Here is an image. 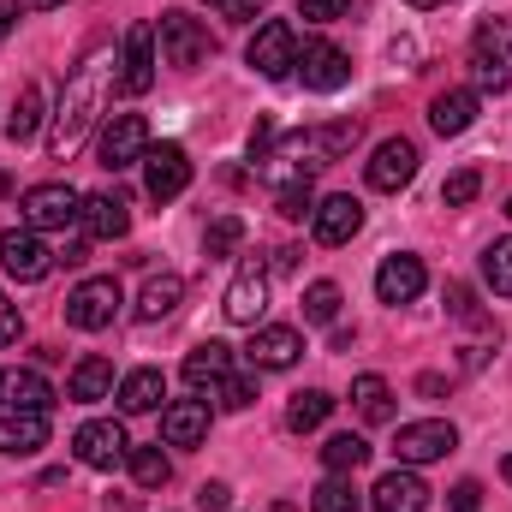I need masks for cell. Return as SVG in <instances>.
<instances>
[{
  "mask_svg": "<svg viewBox=\"0 0 512 512\" xmlns=\"http://www.w3.org/2000/svg\"><path fill=\"white\" fill-rule=\"evenodd\" d=\"M328 411H334V393H322V387L292 393V405H286V429H292V435H310V429L328 423Z\"/></svg>",
  "mask_w": 512,
  "mask_h": 512,
  "instance_id": "obj_30",
  "label": "cell"
},
{
  "mask_svg": "<svg viewBox=\"0 0 512 512\" xmlns=\"http://www.w3.org/2000/svg\"><path fill=\"white\" fill-rule=\"evenodd\" d=\"M507 483H512V459H507Z\"/></svg>",
  "mask_w": 512,
  "mask_h": 512,
  "instance_id": "obj_52",
  "label": "cell"
},
{
  "mask_svg": "<svg viewBox=\"0 0 512 512\" xmlns=\"http://www.w3.org/2000/svg\"><path fill=\"white\" fill-rule=\"evenodd\" d=\"M227 376H233V346H221V340H203V346L185 358V382L197 387V393H203V387L215 393Z\"/></svg>",
  "mask_w": 512,
  "mask_h": 512,
  "instance_id": "obj_24",
  "label": "cell"
},
{
  "mask_svg": "<svg viewBox=\"0 0 512 512\" xmlns=\"http://www.w3.org/2000/svg\"><path fill=\"white\" fill-rule=\"evenodd\" d=\"M18 334H24V316H18V304L0 292V352H6V346H18Z\"/></svg>",
  "mask_w": 512,
  "mask_h": 512,
  "instance_id": "obj_43",
  "label": "cell"
},
{
  "mask_svg": "<svg viewBox=\"0 0 512 512\" xmlns=\"http://www.w3.org/2000/svg\"><path fill=\"white\" fill-rule=\"evenodd\" d=\"M292 72H298L304 90H316V96H334V90L352 84V60H346V48H334V42H304Z\"/></svg>",
  "mask_w": 512,
  "mask_h": 512,
  "instance_id": "obj_8",
  "label": "cell"
},
{
  "mask_svg": "<svg viewBox=\"0 0 512 512\" xmlns=\"http://www.w3.org/2000/svg\"><path fill=\"white\" fill-rule=\"evenodd\" d=\"M477 60H495L512 72V24L507 18H483L477 24Z\"/></svg>",
  "mask_w": 512,
  "mask_h": 512,
  "instance_id": "obj_33",
  "label": "cell"
},
{
  "mask_svg": "<svg viewBox=\"0 0 512 512\" xmlns=\"http://www.w3.org/2000/svg\"><path fill=\"white\" fill-rule=\"evenodd\" d=\"M239 245H245V221H239V215H215L209 233H203V251L209 256H233Z\"/></svg>",
  "mask_w": 512,
  "mask_h": 512,
  "instance_id": "obj_37",
  "label": "cell"
},
{
  "mask_svg": "<svg viewBox=\"0 0 512 512\" xmlns=\"http://www.w3.org/2000/svg\"><path fill=\"white\" fill-rule=\"evenodd\" d=\"M405 6H417V12H429V6H447V0H405Z\"/></svg>",
  "mask_w": 512,
  "mask_h": 512,
  "instance_id": "obj_49",
  "label": "cell"
},
{
  "mask_svg": "<svg viewBox=\"0 0 512 512\" xmlns=\"http://www.w3.org/2000/svg\"><path fill=\"white\" fill-rule=\"evenodd\" d=\"M298 12H304L310 24H334V18L352 12V0H298Z\"/></svg>",
  "mask_w": 512,
  "mask_h": 512,
  "instance_id": "obj_42",
  "label": "cell"
},
{
  "mask_svg": "<svg viewBox=\"0 0 512 512\" xmlns=\"http://www.w3.org/2000/svg\"><path fill=\"white\" fill-rule=\"evenodd\" d=\"M120 54L114 48H90L84 54V66L66 78V96H60V114H54V126H48V155L54 161H72L78 149H84V137L96 131L102 120V108H108V96H114V84H120Z\"/></svg>",
  "mask_w": 512,
  "mask_h": 512,
  "instance_id": "obj_1",
  "label": "cell"
},
{
  "mask_svg": "<svg viewBox=\"0 0 512 512\" xmlns=\"http://www.w3.org/2000/svg\"><path fill=\"white\" fill-rule=\"evenodd\" d=\"M131 477H137V489H161L167 477H173V459L161 453V447H131Z\"/></svg>",
  "mask_w": 512,
  "mask_h": 512,
  "instance_id": "obj_34",
  "label": "cell"
},
{
  "mask_svg": "<svg viewBox=\"0 0 512 512\" xmlns=\"http://www.w3.org/2000/svg\"><path fill=\"white\" fill-rule=\"evenodd\" d=\"M358 227H364V203L358 197H322L316 203V215H310V233H316V245H352L358 239Z\"/></svg>",
  "mask_w": 512,
  "mask_h": 512,
  "instance_id": "obj_14",
  "label": "cell"
},
{
  "mask_svg": "<svg viewBox=\"0 0 512 512\" xmlns=\"http://www.w3.org/2000/svg\"><path fill=\"white\" fill-rule=\"evenodd\" d=\"M66 399H78V405H96V399H114V364L108 358H78L72 364V382H66Z\"/></svg>",
  "mask_w": 512,
  "mask_h": 512,
  "instance_id": "obj_26",
  "label": "cell"
},
{
  "mask_svg": "<svg viewBox=\"0 0 512 512\" xmlns=\"http://www.w3.org/2000/svg\"><path fill=\"white\" fill-rule=\"evenodd\" d=\"M370 495H376V512H429V483H423L411 465L387 471Z\"/></svg>",
  "mask_w": 512,
  "mask_h": 512,
  "instance_id": "obj_20",
  "label": "cell"
},
{
  "mask_svg": "<svg viewBox=\"0 0 512 512\" xmlns=\"http://www.w3.org/2000/svg\"><path fill=\"white\" fill-rule=\"evenodd\" d=\"M179 298H185V280H179V274H149L143 292H137V322H161V316H173Z\"/></svg>",
  "mask_w": 512,
  "mask_h": 512,
  "instance_id": "obj_28",
  "label": "cell"
},
{
  "mask_svg": "<svg viewBox=\"0 0 512 512\" xmlns=\"http://www.w3.org/2000/svg\"><path fill=\"white\" fill-rule=\"evenodd\" d=\"M18 209H24V227H30V233H66V227L78 221L84 197H78L72 185H30Z\"/></svg>",
  "mask_w": 512,
  "mask_h": 512,
  "instance_id": "obj_3",
  "label": "cell"
},
{
  "mask_svg": "<svg viewBox=\"0 0 512 512\" xmlns=\"http://www.w3.org/2000/svg\"><path fill=\"white\" fill-rule=\"evenodd\" d=\"M322 465H328V477H352V471H364L370 465V441L364 435H328V447H322Z\"/></svg>",
  "mask_w": 512,
  "mask_h": 512,
  "instance_id": "obj_29",
  "label": "cell"
},
{
  "mask_svg": "<svg viewBox=\"0 0 512 512\" xmlns=\"http://www.w3.org/2000/svg\"><path fill=\"white\" fill-rule=\"evenodd\" d=\"M143 149H149L143 114H114L108 131H102V143H96V161H102L108 173H126V167H143Z\"/></svg>",
  "mask_w": 512,
  "mask_h": 512,
  "instance_id": "obj_10",
  "label": "cell"
},
{
  "mask_svg": "<svg viewBox=\"0 0 512 512\" xmlns=\"http://www.w3.org/2000/svg\"><path fill=\"white\" fill-rule=\"evenodd\" d=\"M209 6H215L221 18H256V12H262V0H209Z\"/></svg>",
  "mask_w": 512,
  "mask_h": 512,
  "instance_id": "obj_46",
  "label": "cell"
},
{
  "mask_svg": "<svg viewBox=\"0 0 512 512\" xmlns=\"http://www.w3.org/2000/svg\"><path fill=\"white\" fill-rule=\"evenodd\" d=\"M155 48H161V60H167V66L191 72V66H203V60L215 54V36H209L197 18H185V12H167V18L155 24Z\"/></svg>",
  "mask_w": 512,
  "mask_h": 512,
  "instance_id": "obj_2",
  "label": "cell"
},
{
  "mask_svg": "<svg viewBox=\"0 0 512 512\" xmlns=\"http://www.w3.org/2000/svg\"><path fill=\"white\" fill-rule=\"evenodd\" d=\"M203 435H209V405L203 399H173L161 411V441L167 447H197Z\"/></svg>",
  "mask_w": 512,
  "mask_h": 512,
  "instance_id": "obj_21",
  "label": "cell"
},
{
  "mask_svg": "<svg viewBox=\"0 0 512 512\" xmlns=\"http://www.w3.org/2000/svg\"><path fill=\"white\" fill-rule=\"evenodd\" d=\"M483 280H489V292L512 298V239H495V245L483 251Z\"/></svg>",
  "mask_w": 512,
  "mask_h": 512,
  "instance_id": "obj_35",
  "label": "cell"
},
{
  "mask_svg": "<svg viewBox=\"0 0 512 512\" xmlns=\"http://www.w3.org/2000/svg\"><path fill=\"white\" fill-rule=\"evenodd\" d=\"M12 24H18V0H0V42L12 36Z\"/></svg>",
  "mask_w": 512,
  "mask_h": 512,
  "instance_id": "obj_48",
  "label": "cell"
},
{
  "mask_svg": "<svg viewBox=\"0 0 512 512\" xmlns=\"http://www.w3.org/2000/svg\"><path fill=\"white\" fill-rule=\"evenodd\" d=\"M251 399H256V376H239V370L215 387V405H221V411H245Z\"/></svg>",
  "mask_w": 512,
  "mask_h": 512,
  "instance_id": "obj_41",
  "label": "cell"
},
{
  "mask_svg": "<svg viewBox=\"0 0 512 512\" xmlns=\"http://www.w3.org/2000/svg\"><path fill=\"white\" fill-rule=\"evenodd\" d=\"M471 120H477V90H441V96L429 102V126L441 131V137L471 131Z\"/></svg>",
  "mask_w": 512,
  "mask_h": 512,
  "instance_id": "obj_27",
  "label": "cell"
},
{
  "mask_svg": "<svg viewBox=\"0 0 512 512\" xmlns=\"http://www.w3.org/2000/svg\"><path fill=\"white\" fill-rule=\"evenodd\" d=\"M48 447V411H0V453L30 459Z\"/></svg>",
  "mask_w": 512,
  "mask_h": 512,
  "instance_id": "obj_19",
  "label": "cell"
},
{
  "mask_svg": "<svg viewBox=\"0 0 512 512\" xmlns=\"http://www.w3.org/2000/svg\"><path fill=\"white\" fill-rule=\"evenodd\" d=\"M60 256L42 245V233H30V227H12V233H0V268L12 274V280H48V268H54Z\"/></svg>",
  "mask_w": 512,
  "mask_h": 512,
  "instance_id": "obj_11",
  "label": "cell"
},
{
  "mask_svg": "<svg viewBox=\"0 0 512 512\" xmlns=\"http://www.w3.org/2000/svg\"><path fill=\"white\" fill-rule=\"evenodd\" d=\"M114 399H120V411H131V417H143V411H155L161 399H167V376L161 370H131V376H120V387H114Z\"/></svg>",
  "mask_w": 512,
  "mask_h": 512,
  "instance_id": "obj_25",
  "label": "cell"
},
{
  "mask_svg": "<svg viewBox=\"0 0 512 512\" xmlns=\"http://www.w3.org/2000/svg\"><path fill=\"white\" fill-rule=\"evenodd\" d=\"M453 447H459V429H453L447 417L399 423V435H393V453H399V465H435V459H447Z\"/></svg>",
  "mask_w": 512,
  "mask_h": 512,
  "instance_id": "obj_5",
  "label": "cell"
},
{
  "mask_svg": "<svg viewBox=\"0 0 512 512\" xmlns=\"http://www.w3.org/2000/svg\"><path fill=\"white\" fill-rule=\"evenodd\" d=\"M155 24H131L126 30V48H120V90L131 96H149L155 90Z\"/></svg>",
  "mask_w": 512,
  "mask_h": 512,
  "instance_id": "obj_12",
  "label": "cell"
},
{
  "mask_svg": "<svg viewBox=\"0 0 512 512\" xmlns=\"http://www.w3.org/2000/svg\"><path fill=\"white\" fill-rule=\"evenodd\" d=\"M0 405L6 411H48L54 405V387L42 382L36 370H18L12 364V370H0Z\"/></svg>",
  "mask_w": 512,
  "mask_h": 512,
  "instance_id": "obj_23",
  "label": "cell"
},
{
  "mask_svg": "<svg viewBox=\"0 0 512 512\" xmlns=\"http://www.w3.org/2000/svg\"><path fill=\"white\" fill-rule=\"evenodd\" d=\"M245 358H251V370H292L304 358V334L286 328V322H268V328L251 334V352Z\"/></svg>",
  "mask_w": 512,
  "mask_h": 512,
  "instance_id": "obj_17",
  "label": "cell"
},
{
  "mask_svg": "<svg viewBox=\"0 0 512 512\" xmlns=\"http://www.w3.org/2000/svg\"><path fill=\"white\" fill-rule=\"evenodd\" d=\"M352 143H358V120H334V126H310L298 137V149L310 155V167H328V161H340V155H352Z\"/></svg>",
  "mask_w": 512,
  "mask_h": 512,
  "instance_id": "obj_22",
  "label": "cell"
},
{
  "mask_svg": "<svg viewBox=\"0 0 512 512\" xmlns=\"http://www.w3.org/2000/svg\"><path fill=\"white\" fill-rule=\"evenodd\" d=\"M310 512H364V501H358V489H352L346 477H328V483L310 495Z\"/></svg>",
  "mask_w": 512,
  "mask_h": 512,
  "instance_id": "obj_36",
  "label": "cell"
},
{
  "mask_svg": "<svg viewBox=\"0 0 512 512\" xmlns=\"http://www.w3.org/2000/svg\"><path fill=\"white\" fill-rule=\"evenodd\" d=\"M334 316H340V286L334 280H316L304 292V322H334Z\"/></svg>",
  "mask_w": 512,
  "mask_h": 512,
  "instance_id": "obj_39",
  "label": "cell"
},
{
  "mask_svg": "<svg viewBox=\"0 0 512 512\" xmlns=\"http://www.w3.org/2000/svg\"><path fill=\"white\" fill-rule=\"evenodd\" d=\"M477 84H483V90H507L512 72L507 66H495V60H477Z\"/></svg>",
  "mask_w": 512,
  "mask_h": 512,
  "instance_id": "obj_45",
  "label": "cell"
},
{
  "mask_svg": "<svg viewBox=\"0 0 512 512\" xmlns=\"http://www.w3.org/2000/svg\"><path fill=\"white\" fill-rule=\"evenodd\" d=\"M507 215H512V197H507Z\"/></svg>",
  "mask_w": 512,
  "mask_h": 512,
  "instance_id": "obj_53",
  "label": "cell"
},
{
  "mask_svg": "<svg viewBox=\"0 0 512 512\" xmlns=\"http://www.w3.org/2000/svg\"><path fill=\"white\" fill-rule=\"evenodd\" d=\"M352 405H358L364 423H387V417H393V387H387L382 376H358V382H352Z\"/></svg>",
  "mask_w": 512,
  "mask_h": 512,
  "instance_id": "obj_32",
  "label": "cell"
},
{
  "mask_svg": "<svg viewBox=\"0 0 512 512\" xmlns=\"http://www.w3.org/2000/svg\"><path fill=\"white\" fill-rule=\"evenodd\" d=\"M120 280L114 274H96V280H84V286H72V298H66V322L72 328H84V334H96V328H108L114 316H120Z\"/></svg>",
  "mask_w": 512,
  "mask_h": 512,
  "instance_id": "obj_4",
  "label": "cell"
},
{
  "mask_svg": "<svg viewBox=\"0 0 512 512\" xmlns=\"http://www.w3.org/2000/svg\"><path fill=\"white\" fill-rule=\"evenodd\" d=\"M30 6H66V0H30Z\"/></svg>",
  "mask_w": 512,
  "mask_h": 512,
  "instance_id": "obj_51",
  "label": "cell"
},
{
  "mask_svg": "<svg viewBox=\"0 0 512 512\" xmlns=\"http://www.w3.org/2000/svg\"><path fill=\"white\" fill-rule=\"evenodd\" d=\"M72 453H78V465H90V471H120L131 459V441H126L120 423L96 417V423H84V429L72 435Z\"/></svg>",
  "mask_w": 512,
  "mask_h": 512,
  "instance_id": "obj_9",
  "label": "cell"
},
{
  "mask_svg": "<svg viewBox=\"0 0 512 512\" xmlns=\"http://www.w3.org/2000/svg\"><path fill=\"white\" fill-rule=\"evenodd\" d=\"M6 191H12V179H6V173H0V197H6Z\"/></svg>",
  "mask_w": 512,
  "mask_h": 512,
  "instance_id": "obj_50",
  "label": "cell"
},
{
  "mask_svg": "<svg viewBox=\"0 0 512 512\" xmlns=\"http://www.w3.org/2000/svg\"><path fill=\"white\" fill-rule=\"evenodd\" d=\"M453 512H483V489L477 483H459L453 489Z\"/></svg>",
  "mask_w": 512,
  "mask_h": 512,
  "instance_id": "obj_47",
  "label": "cell"
},
{
  "mask_svg": "<svg viewBox=\"0 0 512 512\" xmlns=\"http://www.w3.org/2000/svg\"><path fill=\"white\" fill-rule=\"evenodd\" d=\"M78 227H84V239H126L131 233V203L120 191H90L84 209H78Z\"/></svg>",
  "mask_w": 512,
  "mask_h": 512,
  "instance_id": "obj_15",
  "label": "cell"
},
{
  "mask_svg": "<svg viewBox=\"0 0 512 512\" xmlns=\"http://www.w3.org/2000/svg\"><path fill=\"white\" fill-rule=\"evenodd\" d=\"M245 60H251V72H262V78H292V66H298V30H292L286 18L256 24Z\"/></svg>",
  "mask_w": 512,
  "mask_h": 512,
  "instance_id": "obj_6",
  "label": "cell"
},
{
  "mask_svg": "<svg viewBox=\"0 0 512 512\" xmlns=\"http://www.w3.org/2000/svg\"><path fill=\"white\" fill-rule=\"evenodd\" d=\"M185 185H191V155L179 143H149L143 149V191L155 203H173V197H185Z\"/></svg>",
  "mask_w": 512,
  "mask_h": 512,
  "instance_id": "obj_7",
  "label": "cell"
},
{
  "mask_svg": "<svg viewBox=\"0 0 512 512\" xmlns=\"http://www.w3.org/2000/svg\"><path fill=\"white\" fill-rule=\"evenodd\" d=\"M429 286V268H423V256H387L382 268H376V298L382 304H411L417 292Z\"/></svg>",
  "mask_w": 512,
  "mask_h": 512,
  "instance_id": "obj_18",
  "label": "cell"
},
{
  "mask_svg": "<svg viewBox=\"0 0 512 512\" xmlns=\"http://www.w3.org/2000/svg\"><path fill=\"white\" fill-rule=\"evenodd\" d=\"M197 507L203 512H227L233 507V489H227V483H203V489H197Z\"/></svg>",
  "mask_w": 512,
  "mask_h": 512,
  "instance_id": "obj_44",
  "label": "cell"
},
{
  "mask_svg": "<svg viewBox=\"0 0 512 512\" xmlns=\"http://www.w3.org/2000/svg\"><path fill=\"white\" fill-rule=\"evenodd\" d=\"M364 179H370L376 191H405V185L417 179V143H411V137H387V143H376Z\"/></svg>",
  "mask_w": 512,
  "mask_h": 512,
  "instance_id": "obj_13",
  "label": "cell"
},
{
  "mask_svg": "<svg viewBox=\"0 0 512 512\" xmlns=\"http://www.w3.org/2000/svg\"><path fill=\"white\" fill-rule=\"evenodd\" d=\"M477 191H483V173H477V167H459V173H447V185H441V203H447V209H465Z\"/></svg>",
  "mask_w": 512,
  "mask_h": 512,
  "instance_id": "obj_40",
  "label": "cell"
},
{
  "mask_svg": "<svg viewBox=\"0 0 512 512\" xmlns=\"http://www.w3.org/2000/svg\"><path fill=\"white\" fill-rule=\"evenodd\" d=\"M274 209H280L286 221H304V215H316V197H310V179H286V185L274 191Z\"/></svg>",
  "mask_w": 512,
  "mask_h": 512,
  "instance_id": "obj_38",
  "label": "cell"
},
{
  "mask_svg": "<svg viewBox=\"0 0 512 512\" xmlns=\"http://www.w3.org/2000/svg\"><path fill=\"white\" fill-rule=\"evenodd\" d=\"M36 131H42V90H36V84H18L12 114H6V137H12V143H30Z\"/></svg>",
  "mask_w": 512,
  "mask_h": 512,
  "instance_id": "obj_31",
  "label": "cell"
},
{
  "mask_svg": "<svg viewBox=\"0 0 512 512\" xmlns=\"http://www.w3.org/2000/svg\"><path fill=\"white\" fill-rule=\"evenodd\" d=\"M262 304H268V268H262V262H245V268L233 274V286H227L221 310H227V322H239V328H256Z\"/></svg>",
  "mask_w": 512,
  "mask_h": 512,
  "instance_id": "obj_16",
  "label": "cell"
}]
</instances>
